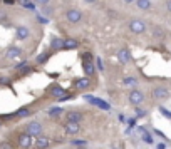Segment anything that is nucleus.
<instances>
[{
  "instance_id": "1",
  "label": "nucleus",
  "mask_w": 171,
  "mask_h": 149,
  "mask_svg": "<svg viewBox=\"0 0 171 149\" xmlns=\"http://www.w3.org/2000/svg\"><path fill=\"white\" fill-rule=\"evenodd\" d=\"M25 132L30 134L32 137H39L44 134V126L39 121H30L25 124Z\"/></svg>"
},
{
  "instance_id": "2",
  "label": "nucleus",
  "mask_w": 171,
  "mask_h": 149,
  "mask_svg": "<svg viewBox=\"0 0 171 149\" xmlns=\"http://www.w3.org/2000/svg\"><path fill=\"white\" fill-rule=\"evenodd\" d=\"M82 119H84V112H82V110L72 109V110H66L64 112V122H77V124H81Z\"/></svg>"
},
{
  "instance_id": "3",
  "label": "nucleus",
  "mask_w": 171,
  "mask_h": 149,
  "mask_svg": "<svg viewBox=\"0 0 171 149\" xmlns=\"http://www.w3.org/2000/svg\"><path fill=\"white\" fill-rule=\"evenodd\" d=\"M84 99H86V102L96 105V107H99V109H102V110H109V109H111L109 102H106V100L101 99V97H96V95H89V94H87V95H84Z\"/></svg>"
},
{
  "instance_id": "4",
  "label": "nucleus",
  "mask_w": 171,
  "mask_h": 149,
  "mask_svg": "<svg viewBox=\"0 0 171 149\" xmlns=\"http://www.w3.org/2000/svg\"><path fill=\"white\" fill-rule=\"evenodd\" d=\"M128 100H129V104L133 105V107H139V105L144 102V94L138 89H133L128 95Z\"/></svg>"
},
{
  "instance_id": "5",
  "label": "nucleus",
  "mask_w": 171,
  "mask_h": 149,
  "mask_svg": "<svg viewBox=\"0 0 171 149\" xmlns=\"http://www.w3.org/2000/svg\"><path fill=\"white\" fill-rule=\"evenodd\" d=\"M17 144L20 146V149H30L34 146V137L24 131L17 136Z\"/></svg>"
},
{
  "instance_id": "6",
  "label": "nucleus",
  "mask_w": 171,
  "mask_h": 149,
  "mask_svg": "<svg viewBox=\"0 0 171 149\" xmlns=\"http://www.w3.org/2000/svg\"><path fill=\"white\" fill-rule=\"evenodd\" d=\"M129 30L136 33V35H141V33L146 32V23L144 20H141V18H131L129 22Z\"/></svg>"
},
{
  "instance_id": "7",
  "label": "nucleus",
  "mask_w": 171,
  "mask_h": 149,
  "mask_svg": "<svg viewBox=\"0 0 171 149\" xmlns=\"http://www.w3.org/2000/svg\"><path fill=\"white\" fill-rule=\"evenodd\" d=\"M66 20L69 23H79L82 20V12L77 10V8H69L66 12Z\"/></svg>"
},
{
  "instance_id": "8",
  "label": "nucleus",
  "mask_w": 171,
  "mask_h": 149,
  "mask_svg": "<svg viewBox=\"0 0 171 149\" xmlns=\"http://www.w3.org/2000/svg\"><path fill=\"white\" fill-rule=\"evenodd\" d=\"M151 95H153V99H156V100H164V99L169 97V90L166 87H163V85H158V87L153 89Z\"/></svg>"
},
{
  "instance_id": "9",
  "label": "nucleus",
  "mask_w": 171,
  "mask_h": 149,
  "mask_svg": "<svg viewBox=\"0 0 171 149\" xmlns=\"http://www.w3.org/2000/svg\"><path fill=\"white\" fill-rule=\"evenodd\" d=\"M20 55H22V49L17 45H10L5 50V59H8V60H19Z\"/></svg>"
},
{
  "instance_id": "10",
  "label": "nucleus",
  "mask_w": 171,
  "mask_h": 149,
  "mask_svg": "<svg viewBox=\"0 0 171 149\" xmlns=\"http://www.w3.org/2000/svg\"><path fill=\"white\" fill-rule=\"evenodd\" d=\"M74 87L77 89V90H87L89 87H92V80L89 79V77H81V79H76L74 80Z\"/></svg>"
},
{
  "instance_id": "11",
  "label": "nucleus",
  "mask_w": 171,
  "mask_h": 149,
  "mask_svg": "<svg viewBox=\"0 0 171 149\" xmlns=\"http://www.w3.org/2000/svg\"><path fill=\"white\" fill-rule=\"evenodd\" d=\"M47 92L52 95V99H59L61 95H64V94L67 92V90H66L64 87H62L61 84H52L51 87L47 89Z\"/></svg>"
},
{
  "instance_id": "12",
  "label": "nucleus",
  "mask_w": 171,
  "mask_h": 149,
  "mask_svg": "<svg viewBox=\"0 0 171 149\" xmlns=\"http://www.w3.org/2000/svg\"><path fill=\"white\" fill-rule=\"evenodd\" d=\"M34 146H35V149H45V147H51V137L47 136H39L34 139Z\"/></svg>"
},
{
  "instance_id": "13",
  "label": "nucleus",
  "mask_w": 171,
  "mask_h": 149,
  "mask_svg": "<svg viewBox=\"0 0 171 149\" xmlns=\"http://www.w3.org/2000/svg\"><path fill=\"white\" fill-rule=\"evenodd\" d=\"M62 127H64V132L69 134V136H76L81 131V124H77V122H64Z\"/></svg>"
},
{
  "instance_id": "14",
  "label": "nucleus",
  "mask_w": 171,
  "mask_h": 149,
  "mask_svg": "<svg viewBox=\"0 0 171 149\" xmlns=\"http://www.w3.org/2000/svg\"><path fill=\"white\" fill-rule=\"evenodd\" d=\"M138 131H139V134H141V141L146 142V144H151V146H153V144H154V137H153V134H151L148 129H144L143 126H139V127H138Z\"/></svg>"
},
{
  "instance_id": "15",
  "label": "nucleus",
  "mask_w": 171,
  "mask_h": 149,
  "mask_svg": "<svg viewBox=\"0 0 171 149\" xmlns=\"http://www.w3.org/2000/svg\"><path fill=\"white\" fill-rule=\"evenodd\" d=\"M15 37H17L19 40L29 39V37H30V28L25 27V25H19V27L15 28Z\"/></svg>"
},
{
  "instance_id": "16",
  "label": "nucleus",
  "mask_w": 171,
  "mask_h": 149,
  "mask_svg": "<svg viewBox=\"0 0 171 149\" xmlns=\"http://www.w3.org/2000/svg\"><path fill=\"white\" fill-rule=\"evenodd\" d=\"M64 40L66 39H62V37H52L51 39V52L52 54L54 52H57V50L64 49Z\"/></svg>"
},
{
  "instance_id": "17",
  "label": "nucleus",
  "mask_w": 171,
  "mask_h": 149,
  "mask_svg": "<svg viewBox=\"0 0 171 149\" xmlns=\"http://www.w3.org/2000/svg\"><path fill=\"white\" fill-rule=\"evenodd\" d=\"M118 59H119L121 64H128V62H131L133 57H131V52H129L128 47H123V49L118 50Z\"/></svg>"
},
{
  "instance_id": "18",
  "label": "nucleus",
  "mask_w": 171,
  "mask_h": 149,
  "mask_svg": "<svg viewBox=\"0 0 171 149\" xmlns=\"http://www.w3.org/2000/svg\"><path fill=\"white\" fill-rule=\"evenodd\" d=\"M82 70H84L86 77L96 75V65H94V62H82Z\"/></svg>"
},
{
  "instance_id": "19",
  "label": "nucleus",
  "mask_w": 171,
  "mask_h": 149,
  "mask_svg": "<svg viewBox=\"0 0 171 149\" xmlns=\"http://www.w3.org/2000/svg\"><path fill=\"white\" fill-rule=\"evenodd\" d=\"M51 55H52V52H42V54H39L35 57V64L37 65H45L49 59H51Z\"/></svg>"
},
{
  "instance_id": "20",
  "label": "nucleus",
  "mask_w": 171,
  "mask_h": 149,
  "mask_svg": "<svg viewBox=\"0 0 171 149\" xmlns=\"http://www.w3.org/2000/svg\"><path fill=\"white\" fill-rule=\"evenodd\" d=\"M79 49V40L76 39H66L64 40V49L62 50H76Z\"/></svg>"
},
{
  "instance_id": "21",
  "label": "nucleus",
  "mask_w": 171,
  "mask_h": 149,
  "mask_svg": "<svg viewBox=\"0 0 171 149\" xmlns=\"http://www.w3.org/2000/svg\"><path fill=\"white\" fill-rule=\"evenodd\" d=\"M134 3L139 10H144V12L151 10V7H153V2H151V0H136Z\"/></svg>"
},
{
  "instance_id": "22",
  "label": "nucleus",
  "mask_w": 171,
  "mask_h": 149,
  "mask_svg": "<svg viewBox=\"0 0 171 149\" xmlns=\"http://www.w3.org/2000/svg\"><path fill=\"white\" fill-rule=\"evenodd\" d=\"M13 114H15V117H17V119H22V117H29V116H30L32 110H30V107H29V105H25V107L17 109Z\"/></svg>"
},
{
  "instance_id": "23",
  "label": "nucleus",
  "mask_w": 171,
  "mask_h": 149,
  "mask_svg": "<svg viewBox=\"0 0 171 149\" xmlns=\"http://www.w3.org/2000/svg\"><path fill=\"white\" fill-rule=\"evenodd\" d=\"M64 112H66V110L62 109V107H51V109L47 110V116L52 117V119H57V117H61Z\"/></svg>"
},
{
  "instance_id": "24",
  "label": "nucleus",
  "mask_w": 171,
  "mask_h": 149,
  "mask_svg": "<svg viewBox=\"0 0 171 149\" xmlns=\"http://www.w3.org/2000/svg\"><path fill=\"white\" fill-rule=\"evenodd\" d=\"M123 85H128V87H136V85H138V79H136V77H124L123 79Z\"/></svg>"
},
{
  "instance_id": "25",
  "label": "nucleus",
  "mask_w": 171,
  "mask_h": 149,
  "mask_svg": "<svg viewBox=\"0 0 171 149\" xmlns=\"http://www.w3.org/2000/svg\"><path fill=\"white\" fill-rule=\"evenodd\" d=\"M134 116H136V119H143L148 116V110L143 107H134Z\"/></svg>"
},
{
  "instance_id": "26",
  "label": "nucleus",
  "mask_w": 171,
  "mask_h": 149,
  "mask_svg": "<svg viewBox=\"0 0 171 149\" xmlns=\"http://www.w3.org/2000/svg\"><path fill=\"white\" fill-rule=\"evenodd\" d=\"M8 18H10V15H8L7 10H0V23L8 25Z\"/></svg>"
},
{
  "instance_id": "27",
  "label": "nucleus",
  "mask_w": 171,
  "mask_h": 149,
  "mask_svg": "<svg viewBox=\"0 0 171 149\" xmlns=\"http://www.w3.org/2000/svg\"><path fill=\"white\" fill-rule=\"evenodd\" d=\"M71 99H74V94L72 92H66L64 95H61L59 99H56L57 102H66V100H71Z\"/></svg>"
},
{
  "instance_id": "28",
  "label": "nucleus",
  "mask_w": 171,
  "mask_h": 149,
  "mask_svg": "<svg viewBox=\"0 0 171 149\" xmlns=\"http://www.w3.org/2000/svg\"><path fill=\"white\" fill-rule=\"evenodd\" d=\"M153 35L158 37V39H163V37H164V30L161 27H154L153 28Z\"/></svg>"
},
{
  "instance_id": "29",
  "label": "nucleus",
  "mask_w": 171,
  "mask_h": 149,
  "mask_svg": "<svg viewBox=\"0 0 171 149\" xmlns=\"http://www.w3.org/2000/svg\"><path fill=\"white\" fill-rule=\"evenodd\" d=\"M27 65H30V60H29V59H25V60H20V62H19V64L15 65V70H22L24 67H27Z\"/></svg>"
},
{
  "instance_id": "30",
  "label": "nucleus",
  "mask_w": 171,
  "mask_h": 149,
  "mask_svg": "<svg viewBox=\"0 0 171 149\" xmlns=\"http://www.w3.org/2000/svg\"><path fill=\"white\" fill-rule=\"evenodd\" d=\"M0 149H13V144L10 141H0Z\"/></svg>"
},
{
  "instance_id": "31",
  "label": "nucleus",
  "mask_w": 171,
  "mask_h": 149,
  "mask_svg": "<svg viewBox=\"0 0 171 149\" xmlns=\"http://www.w3.org/2000/svg\"><path fill=\"white\" fill-rule=\"evenodd\" d=\"M72 146H82V147H86L87 146V141H84V139H79V141H71Z\"/></svg>"
},
{
  "instance_id": "32",
  "label": "nucleus",
  "mask_w": 171,
  "mask_h": 149,
  "mask_svg": "<svg viewBox=\"0 0 171 149\" xmlns=\"http://www.w3.org/2000/svg\"><path fill=\"white\" fill-rule=\"evenodd\" d=\"M82 62H94V57H92V54H89V52H86V54L82 55Z\"/></svg>"
},
{
  "instance_id": "33",
  "label": "nucleus",
  "mask_w": 171,
  "mask_h": 149,
  "mask_svg": "<svg viewBox=\"0 0 171 149\" xmlns=\"http://www.w3.org/2000/svg\"><path fill=\"white\" fill-rule=\"evenodd\" d=\"M159 112L163 114L164 117H168V119H171V110H168L166 107H159Z\"/></svg>"
},
{
  "instance_id": "34",
  "label": "nucleus",
  "mask_w": 171,
  "mask_h": 149,
  "mask_svg": "<svg viewBox=\"0 0 171 149\" xmlns=\"http://www.w3.org/2000/svg\"><path fill=\"white\" fill-rule=\"evenodd\" d=\"M96 65H97V69H99L101 72L104 70V64H102V59H101V57H96Z\"/></svg>"
},
{
  "instance_id": "35",
  "label": "nucleus",
  "mask_w": 171,
  "mask_h": 149,
  "mask_svg": "<svg viewBox=\"0 0 171 149\" xmlns=\"http://www.w3.org/2000/svg\"><path fill=\"white\" fill-rule=\"evenodd\" d=\"M34 3H35V5L45 7V5H49V3H51V0H34Z\"/></svg>"
},
{
  "instance_id": "36",
  "label": "nucleus",
  "mask_w": 171,
  "mask_h": 149,
  "mask_svg": "<svg viewBox=\"0 0 171 149\" xmlns=\"http://www.w3.org/2000/svg\"><path fill=\"white\" fill-rule=\"evenodd\" d=\"M128 126H129V129H128V132L131 131L133 127H136V117H131V119H128Z\"/></svg>"
},
{
  "instance_id": "37",
  "label": "nucleus",
  "mask_w": 171,
  "mask_h": 149,
  "mask_svg": "<svg viewBox=\"0 0 171 149\" xmlns=\"http://www.w3.org/2000/svg\"><path fill=\"white\" fill-rule=\"evenodd\" d=\"M153 132L156 134V136H159L161 139H164V141H166V142H169V139H168V137H166V136H164V134H163V132H161V131H158V129H154V131H153Z\"/></svg>"
},
{
  "instance_id": "38",
  "label": "nucleus",
  "mask_w": 171,
  "mask_h": 149,
  "mask_svg": "<svg viewBox=\"0 0 171 149\" xmlns=\"http://www.w3.org/2000/svg\"><path fill=\"white\" fill-rule=\"evenodd\" d=\"M24 8H27V10H35V3H34V2H27L25 5H24Z\"/></svg>"
},
{
  "instance_id": "39",
  "label": "nucleus",
  "mask_w": 171,
  "mask_h": 149,
  "mask_svg": "<svg viewBox=\"0 0 171 149\" xmlns=\"http://www.w3.org/2000/svg\"><path fill=\"white\" fill-rule=\"evenodd\" d=\"M164 7H166V10H168L171 13V0H166V3H164Z\"/></svg>"
},
{
  "instance_id": "40",
  "label": "nucleus",
  "mask_w": 171,
  "mask_h": 149,
  "mask_svg": "<svg viewBox=\"0 0 171 149\" xmlns=\"http://www.w3.org/2000/svg\"><path fill=\"white\" fill-rule=\"evenodd\" d=\"M156 149H166V144L164 142H158L156 144Z\"/></svg>"
},
{
  "instance_id": "41",
  "label": "nucleus",
  "mask_w": 171,
  "mask_h": 149,
  "mask_svg": "<svg viewBox=\"0 0 171 149\" xmlns=\"http://www.w3.org/2000/svg\"><path fill=\"white\" fill-rule=\"evenodd\" d=\"M3 3H7V5H13V3L17 2V0H2Z\"/></svg>"
},
{
  "instance_id": "42",
  "label": "nucleus",
  "mask_w": 171,
  "mask_h": 149,
  "mask_svg": "<svg viewBox=\"0 0 171 149\" xmlns=\"http://www.w3.org/2000/svg\"><path fill=\"white\" fill-rule=\"evenodd\" d=\"M17 2H19V3H20V5H22V7H24V5H25V3H27V2H30V0H17Z\"/></svg>"
},
{
  "instance_id": "43",
  "label": "nucleus",
  "mask_w": 171,
  "mask_h": 149,
  "mask_svg": "<svg viewBox=\"0 0 171 149\" xmlns=\"http://www.w3.org/2000/svg\"><path fill=\"white\" fill-rule=\"evenodd\" d=\"M124 3H133V2H136V0H123Z\"/></svg>"
},
{
  "instance_id": "44",
  "label": "nucleus",
  "mask_w": 171,
  "mask_h": 149,
  "mask_svg": "<svg viewBox=\"0 0 171 149\" xmlns=\"http://www.w3.org/2000/svg\"><path fill=\"white\" fill-rule=\"evenodd\" d=\"M84 2H86V3H92L94 0H84Z\"/></svg>"
},
{
  "instance_id": "45",
  "label": "nucleus",
  "mask_w": 171,
  "mask_h": 149,
  "mask_svg": "<svg viewBox=\"0 0 171 149\" xmlns=\"http://www.w3.org/2000/svg\"><path fill=\"white\" fill-rule=\"evenodd\" d=\"M2 126H3V122H2V121H0V129H2Z\"/></svg>"
},
{
  "instance_id": "46",
  "label": "nucleus",
  "mask_w": 171,
  "mask_h": 149,
  "mask_svg": "<svg viewBox=\"0 0 171 149\" xmlns=\"http://www.w3.org/2000/svg\"><path fill=\"white\" fill-rule=\"evenodd\" d=\"M45 149H51V147H45Z\"/></svg>"
},
{
  "instance_id": "47",
  "label": "nucleus",
  "mask_w": 171,
  "mask_h": 149,
  "mask_svg": "<svg viewBox=\"0 0 171 149\" xmlns=\"http://www.w3.org/2000/svg\"><path fill=\"white\" fill-rule=\"evenodd\" d=\"M0 2H2V0H0Z\"/></svg>"
}]
</instances>
